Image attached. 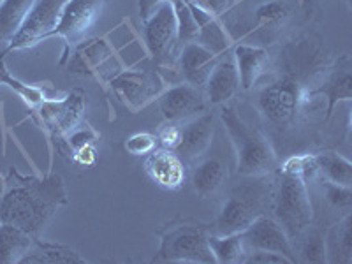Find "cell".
<instances>
[{"instance_id": "obj_9", "label": "cell", "mask_w": 352, "mask_h": 264, "mask_svg": "<svg viewBox=\"0 0 352 264\" xmlns=\"http://www.w3.org/2000/svg\"><path fill=\"white\" fill-rule=\"evenodd\" d=\"M144 41L153 58L162 60L171 55L176 43V18L171 0L160 4L155 11L144 20Z\"/></svg>"}, {"instance_id": "obj_31", "label": "cell", "mask_w": 352, "mask_h": 264, "mask_svg": "<svg viewBox=\"0 0 352 264\" xmlns=\"http://www.w3.org/2000/svg\"><path fill=\"white\" fill-rule=\"evenodd\" d=\"M157 138L148 132H140L125 141V150L132 155H148L152 150H155Z\"/></svg>"}, {"instance_id": "obj_30", "label": "cell", "mask_w": 352, "mask_h": 264, "mask_svg": "<svg viewBox=\"0 0 352 264\" xmlns=\"http://www.w3.org/2000/svg\"><path fill=\"white\" fill-rule=\"evenodd\" d=\"M256 18L259 23L264 25H273L280 23L282 20L287 18V8L284 2H266V4L259 6L256 11Z\"/></svg>"}, {"instance_id": "obj_11", "label": "cell", "mask_w": 352, "mask_h": 264, "mask_svg": "<svg viewBox=\"0 0 352 264\" xmlns=\"http://www.w3.org/2000/svg\"><path fill=\"white\" fill-rule=\"evenodd\" d=\"M111 87L116 96L122 99V102L131 106L132 109H138L146 104L153 96H157L160 81L148 72L127 71L113 78Z\"/></svg>"}, {"instance_id": "obj_19", "label": "cell", "mask_w": 352, "mask_h": 264, "mask_svg": "<svg viewBox=\"0 0 352 264\" xmlns=\"http://www.w3.org/2000/svg\"><path fill=\"white\" fill-rule=\"evenodd\" d=\"M34 243L32 234L12 224L0 226V264L20 263Z\"/></svg>"}, {"instance_id": "obj_8", "label": "cell", "mask_w": 352, "mask_h": 264, "mask_svg": "<svg viewBox=\"0 0 352 264\" xmlns=\"http://www.w3.org/2000/svg\"><path fill=\"white\" fill-rule=\"evenodd\" d=\"M243 238L245 248L252 250H268V252L280 254L287 257L292 264L296 263V256L291 247L289 236L275 219L266 215H259L252 224L248 226L243 232H240Z\"/></svg>"}, {"instance_id": "obj_33", "label": "cell", "mask_w": 352, "mask_h": 264, "mask_svg": "<svg viewBox=\"0 0 352 264\" xmlns=\"http://www.w3.org/2000/svg\"><path fill=\"white\" fill-rule=\"evenodd\" d=\"M182 127L178 125V122H169V125H164L159 132V141L162 144V148L175 150L178 141H180Z\"/></svg>"}, {"instance_id": "obj_17", "label": "cell", "mask_w": 352, "mask_h": 264, "mask_svg": "<svg viewBox=\"0 0 352 264\" xmlns=\"http://www.w3.org/2000/svg\"><path fill=\"white\" fill-rule=\"evenodd\" d=\"M234 64H236L240 85L243 90H252L257 81L270 71L272 56L264 48L250 46V44H236L234 46Z\"/></svg>"}, {"instance_id": "obj_15", "label": "cell", "mask_w": 352, "mask_h": 264, "mask_svg": "<svg viewBox=\"0 0 352 264\" xmlns=\"http://www.w3.org/2000/svg\"><path fill=\"white\" fill-rule=\"evenodd\" d=\"M317 92L326 100V118L331 116L338 100H351L352 97V65L349 55H344L335 62L324 74V80L317 87Z\"/></svg>"}, {"instance_id": "obj_3", "label": "cell", "mask_w": 352, "mask_h": 264, "mask_svg": "<svg viewBox=\"0 0 352 264\" xmlns=\"http://www.w3.org/2000/svg\"><path fill=\"white\" fill-rule=\"evenodd\" d=\"M220 118L224 122L236 152V168L241 176H266L275 169V152L259 131L248 125L234 109L228 106L222 108Z\"/></svg>"}, {"instance_id": "obj_12", "label": "cell", "mask_w": 352, "mask_h": 264, "mask_svg": "<svg viewBox=\"0 0 352 264\" xmlns=\"http://www.w3.org/2000/svg\"><path fill=\"white\" fill-rule=\"evenodd\" d=\"M213 138V115L204 113V115L194 116L185 122L182 127L180 141L176 144V155L184 162H194L199 159L206 148L210 146Z\"/></svg>"}, {"instance_id": "obj_16", "label": "cell", "mask_w": 352, "mask_h": 264, "mask_svg": "<svg viewBox=\"0 0 352 264\" xmlns=\"http://www.w3.org/2000/svg\"><path fill=\"white\" fill-rule=\"evenodd\" d=\"M219 56L210 52L199 41H192L182 46L180 69L185 81L197 88H203L208 76L212 74Z\"/></svg>"}, {"instance_id": "obj_26", "label": "cell", "mask_w": 352, "mask_h": 264, "mask_svg": "<svg viewBox=\"0 0 352 264\" xmlns=\"http://www.w3.org/2000/svg\"><path fill=\"white\" fill-rule=\"evenodd\" d=\"M171 4L176 18V43L184 46V44L197 41L199 27H197L190 9H188L187 0H171Z\"/></svg>"}, {"instance_id": "obj_35", "label": "cell", "mask_w": 352, "mask_h": 264, "mask_svg": "<svg viewBox=\"0 0 352 264\" xmlns=\"http://www.w3.org/2000/svg\"><path fill=\"white\" fill-rule=\"evenodd\" d=\"M194 2L203 6L206 11L212 12L213 16L224 14V11L229 8V4H231V0H194Z\"/></svg>"}, {"instance_id": "obj_10", "label": "cell", "mask_w": 352, "mask_h": 264, "mask_svg": "<svg viewBox=\"0 0 352 264\" xmlns=\"http://www.w3.org/2000/svg\"><path fill=\"white\" fill-rule=\"evenodd\" d=\"M206 100L201 88L190 83H182L171 87L160 97V111L168 122L190 120L197 113H203Z\"/></svg>"}, {"instance_id": "obj_5", "label": "cell", "mask_w": 352, "mask_h": 264, "mask_svg": "<svg viewBox=\"0 0 352 264\" xmlns=\"http://www.w3.org/2000/svg\"><path fill=\"white\" fill-rule=\"evenodd\" d=\"M208 228L201 224H173L160 232V247L153 263L212 264Z\"/></svg>"}, {"instance_id": "obj_32", "label": "cell", "mask_w": 352, "mask_h": 264, "mask_svg": "<svg viewBox=\"0 0 352 264\" xmlns=\"http://www.w3.org/2000/svg\"><path fill=\"white\" fill-rule=\"evenodd\" d=\"M241 263L247 264H292L287 257L280 256V254L268 252V250H252L248 248L245 250Z\"/></svg>"}, {"instance_id": "obj_28", "label": "cell", "mask_w": 352, "mask_h": 264, "mask_svg": "<svg viewBox=\"0 0 352 264\" xmlns=\"http://www.w3.org/2000/svg\"><path fill=\"white\" fill-rule=\"evenodd\" d=\"M0 85H9L12 90H16V92L20 94L27 102H30V104H37V102L43 100V94H41L37 88L20 83V81L14 80V78L9 74V71L6 69L4 60H2V58H0Z\"/></svg>"}, {"instance_id": "obj_34", "label": "cell", "mask_w": 352, "mask_h": 264, "mask_svg": "<svg viewBox=\"0 0 352 264\" xmlns=\"http://www.w3.org/2000/svg\"><path fill=\"white\" fill-rule=\"evenodd\" d=\"M96 138V134H94L90 129H80V131L72 132L71 138H69V144H71L72 150H80L83 148V146H87V144H90V141Z\"/></svg>"}, {"instance_id": "obj_25", "label": "cell", "mask_w": 352, "mask_h": 264, "mask_svg": "<svg viewBox=\"0 0 352 264\" xmlns=\"http://www.w3.org/2000/svg\"><path fill=\"white\" fill-rule=\"evenodd\" d=\"M208 245L212 248V254L215 257V263L219 264H232L241 263V257L245 254V243L240 232L236 234H208Z\"/></svg>"}, {"instance_id": "obj_36", "label": "cell", "mask_w": 352, "mask_h": 264, "mask_svg": "<svg viewBox=\"0 0 352 264\" xmlns=\"http://www.w3.org/2000/svg\"><path fill=\"white\" fill-rule=\"evenodd\" d=\"M168 0H140V14L141 20H148V16L159 8L160 4H164Z\"/></svg>"}, {"instance_id": "obj_20", "label": "cell", "mask_w": 352, "mask_h": 264, "mask_svg": "<svg viewBox=\"0 0 352 264\" xmlns=\"http://www.w3.org/2000/svg\"><path fill=\"white\" fill-rule=\"evenodd\" d=\"M113 56V52L109 50L108 44L100 39L87 41L83 46L74 52L69 71L76 74H92L94 71L100 69Z\"/></svg>"}, {"instance_id": "obj_22", "label": "cell", "mask_w": 352, "mask_h": 264, "mask_svg": "<svg viewBox=\"0 0 352 264\" xmlns=\"http://www.w3.org/2000/svg\"><path fill=\"white\" fill-rule=\"evenodd\" d=\"M37 0H2L0 2V43H9L21 28Z\"/></svg>"}, {"instance_id": "obj_13", "label": "cell", "mask_w": 352, "mask_h": 264, "mask_svg": "<svg viewBox=\"0 0 352 264\" xmlns=\"http://www.w3.org/2000/svg\"><path fill=\"white\" fill-rule=\"evenodd\" d=\"M144 169L157 185L168 190L180 188L187 176L185 162L176 155L175 150L169 148L152 150L144 159Z\"/></svg>"}, {"instance_id": "obj_14", "label": "cell", "mask_w": 352, "mask_h": 264, "mask_svg": "<svg viewBox=\"0 0 352 264\" xmlns=\"http://www.w3.org/2000/svg\"><path fill=\"white\" fill-rule=\"evenodd\" d=\"M204 100L212 106L228 104L232 96L240 88V76H238L234 58H222L219 56L212 74L204 83Z\"/></svg>"}, {"instance_id": "obj_29", "label": "cell", "mask_w": 352, "mask_h": 264, "mask_svg": "<svg viewBox=\"0 0 352 264\" xmlns=\"http://www.w3.org/2000/svg\"><path fill=\"white\" fill-rule=\"evenodd\" d=\"M317 180H319V184L322 185V188H324V192H326V197H328V201L333 204V206H335V208L349 210V206H351V203H352L351 187H344V185L331 184V182L320 180V178H317Z\"/></svg>"}, {"instance_id": "obj_27", "label": "cell", "mask_w": 352, "mask_h": 264, "mask_svg": "<svg viewBox=\"0 0 352 264\" xmlns=\"http://www.w3.org/2000/svg\"><path fill=\"white\" fill-rule=\"evenodd\" d=\"M300 234H303V240L300 243L301 261L312 264L326 263V243L322 234L316 229H310V226L303 229Z\"/></svg>"}, {"instance_id": "obj_21", "label": "cell", "mask_w": 352, "mask_h": 264, "mask_svg": "<svg viewBox=\"0 0 352 264\" xmlns=\"http://www.w3.org/2000/svg\"><path fill=\"white\" fill-rule=\"evenodd\" d=\"M27 264H83L87 261L72 248L64 247V245L44 243L41 240H34L32 247L28 250L27 256L20 261Z\"/></svg>"}, {"instance_id": "obj_37", "label": "cell", "mask_w": 352, "mask_h": 264, "mask_svg": "<svg viewBox=\"0 0 352 264\" xmlns=\"http://www.w3.org/2000/svg\"><path fill=\"white\" fill-rule=\"evenodd\" d=\"M78 160L83 162V164H92L94 160H96V150L90 144H87V146L78 150Z\"/></svg>"}, {"instance_id": "obj_4", "label": "cell", "mask_w": 352, "mask_h": 264, "mask_svg": "<svg viewBox=\"0 0 352 264\" xmlns=\"http://www.w3.org/2000/svg\"><path fill=\"white\" fill-rule=\"evenodd\" d=\"M245 178L247 182L232 188V192L222 204L213 222V234L224 236V234L243 232L257 217L263 215L264 197L268 194V188L261 182L263 176H245Z\"/></svg>"}, {"instance_id": "obj_18", "label": "cell", "mask_w": 352, "mask_h": 264, "mask_svg": "<svg viewBox=\"0 0 352 264\" xmlns=\"http://www.w3.org/2000/svg\"><path fill=\"white\" fill-rule=\"evenodd\" d=\"M351 213L338 220V224L329 229L326 236V263L351 264L352 263V231Z\"/></svg>"}, {"instance_id": "obj_2", "label": "cell", "mask_w": 352, "mask_h": 264, "mask_svg": "<svg viewBox=\"0 0 352 264\" xmlns=\"http://www.w3.org/2000/svg\"><path fill=\"white\" fill-rule=\"evenodd\" d=\"M273 217L289 240L300 236V232L312 222V201L301 173V155L291 157L282 168L273 194Z\"/></svg>"}, {"instance_id": "obj_6", "label": "cell", "mask_w": 352, "mask_h": 264, "mask_svg": "<svg viewBox=\"0 0 352 264\" xmlns=\"http://www.w3.org/2000/svg\"><path fill=\"white\" fill-rule=\"evenodd\" d=\"M69 0H37L28 18L21 28L9 41L8 52L18 48H27L30 44L39 43L41 39L52 36L53 28L56 27L62 16L64 6Z\"/></svg>"}, {"instance_id": "obj_24", "label": "cell", "mask_w": 352, "mask_h": 264, "mask_svg": "<svg viewBox=\"0 0 352 264\" xmlns=\"http://www.w3.org/2000/svg\"><path fill=\"white\" fill-rule=\"evenodd\" d=\"M317 178L331 182L336 185L351 187L352 185V164L351 160L333 152H324L316 155Z\"/></svg>"}, {"instance_id": "obj_23", "label": "cell", "mask_w": 352, "mask_h": 264, "mask_svg": "<svg viewBox=\"0 0 352 264\" xmlns=\"http://www.w3.org/2000/svg\"><path fill=\"white\" fill-rule=\"evenodd\" d=\"M228 180V169L217 159L203 160L192 175V185L201 197L215 194Z\"/></svg>"}, {"instance_id": "obj_7", "label": "cell", "mask_w": 352, "mask_h": 264, "mask_svg": "<svg viewBox=\"0 0 352 264\" xmlns=\"http://www.w3.org/2000/svg\"><path fill=\"white\" fill-rule=\"evenodd\" d=\"M102 6L104 0H69L52 36L64 37L69 46H76L96 23Z\"/></svg>"}, {"instance_id": "obj_1", "label": "cell", "mask_w": 352, "mask_h": 264, "mask_svg": "<svg viewBox=\"0 0 352 264\" xmlns=\"http://www.w3.org/2000/svg\"><path fill=\"white\" fill-rule=\"evenodd\" d=\"M9 190L0 203V220L23 229L37 236L56 210L67 203L62 176L52 175L48 178H23L14 169L11 171Z\"/></svg>"}]
</instances>
